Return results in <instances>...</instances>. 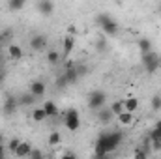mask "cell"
Returning <instances> with one entry per match:
<instances>
[{
	"label": "cell",
	"instance_id": "cell-34",
	"mask_svg": "<svg viewBox=\"0 0 161 159\" xmlns=\"http://www.w3.org/2000/svg\"><path fill=\"white\" fill-rule=\"evenodd\" d=\"M0 144H6V139H4V135L0 133Z\"/></svg>",
	"mask_w": 161,
	"mask_h": 159
},
{
	"label": "cell",
	"instance_id": "cell-7",
	"mask_svg": "<svg viewBox=\"0 0 161 159\" xmlns=\"http://www.w3.org/2000/svg\"><path fill=\"white\" fill-rule=\"evenodd\" d=\"M19 107H21V105H19V99L13 97V96H8V97L4 99V105H2V112H4V116L11 118V116H15V112H17Z\"/></svg>",
	"mask_w": 161,
	"mask_h": 159
},
{
	"label": "cell",
	"instance_id": "cell-2",
	"mask_svg": "<svg viewBox=\"0 0 161 159\" xmlns=\"http://www.w3.org/2000/svg\"><path fill=\"white\" fill-rule=\"evenodd\" d=\"M84 73H86V68H84V66H73V64H68L66 69H64V73L56 79V88L62 90V88H66V86L75 84Z\"/></svg>",
	"mask_w": 161,
	"mask_h": 159
},
{
	"label": "cell",
	"instance_id": "cell-6",
	"mask_svg": "<svg viewBox=\"0 0 161 159\" xmlns=\"http://www.w3.org/2000/svg\"><path fill=\"white\" fill-rule=\"evenodd\" d=\"M107 103V94L103 90H94L88 96V109L90 111H99L101 107H105Z\"/></svg>",
	"mask_w": 161,
	"mask_h": 159
},
{
	"label": "cell",
	"instance_id": "cell-26",
	"mask_svg": "<svg viewBox=\"0 0 161 159\" xmlns=\"http://www.w3.org/2000/svg\"><path fill=\"white\" fill-rule=\"evenodd\" d=\"M60 54H62V52H58V51H49V52H47V62H49L51 66L58 64V60H60Z\"/></svg>",
	"mask_w": 161,
	"mask_h": 159
},
{
	"label": "cell",
	"instance_id": "cell-12",
	"mask_svg": "<svg viewBox=\"0 0 161 159\" xmlns=\"http://www.w3.org/2000/svg\"><path fill=\"white\" fill-rule=\"evenodd\" d=\"M43 109H45V114H47V118H56V116L60 114V111H58L56 103H54V101H51V99H47V101L43 103Z\"/></svg>",
	"mask_w": 161,
	"mask_h": 159
},
{
	"label": "cell",
	"instance_id": "cell-11",
	"mask_svg": "<svg viewBox=\"0 0 161 159\" xmlns=\"http://www.w3.org/2000/svg\"><path fill=\"white\" fill-rule=\"evenodd\" d=\"M45 47H47V36H43V34L32 36V40H30V49L32 51H43Z\"/></svg>",
	"mask_w": 161,
	"mask_h": 159
},
{
	"label": "cell",
	"instance_id": "cell-23",
	"mask_svg": "<svg viewBox=\"0 0 161 159\" xmlns=\"http://www.w3.org/2000/svg\"><path fill=\"white\" fill-rule=\"evenodd\" d=\"M109 107H111V111H113V114H114V116H118L120 112L125 111V107H124V99H116V101H113Z\"/></svg>",
	"mask_w": 161,
	"mask_h": 159
},
{
	"label": "cell",
	"instance_id": "cell-1",
	"mask_svg": "<svg viewBox=\"0 0 161 159\" xmlns=\"http://www.w3.org/2000/svg\"><path fill=\"white\" fill-rule=\"evenodd\" d=\"M124 140V133L122 131H103L97 140H96V156L97 157H107L113 152L118 150V146Z\"/></svg>",
	"mask_w": 161,
	"mask_h": 159
},
{
	"label": "cell",
	"instance_id": "cell-25",
	"mask_svg": "<svg viewBox=\"0 0 161 159\" xmlns=\"http://www.w3.org/2000/svg\"><path fill=\"white\" fill-rule=\"evenodd\" d=\"M45 118H47V114H45V109H43V107L32 111V120H34V122H43Z\"/></svg>",
	"mask_w": 161,
	"mask_h": 159
},
{
	"label": "cell",
	"instance_id": "cell-20",
	"mask_svg": "<svg viewBox=\"0 0 161 159\" xmlns=\"http://www.w3.org/2000/svg\"><path fill=\"white\" fill-rule=\"evenodd\" d=\"M25 4H26V0H8V8H9V11H13V13L25 9Z\"/></svg>",
	"mask_w": 161,
	"mask_h": 159
},
{
	"label": "cell",
	"instance_id": "cell-19",
	"mask_svg": "<svg viewBox=\"0 0 161 159\" xmlns=\"http://www.w3.org/2000/svg\"><path fill=\"white\" fill-rule=\"evenodd\" d=\"M124 107H125V111L135 112V111L139 109V99H137V97H125V99H124Z\"/></svg>",
	"mask_w": 161,
	"mask_h": 159
},
{
	"label": "cell",
	"instance_id": "cell-29",
	"mask_svg": "<svg viewBox=\"0 0 161 159\" xmlns=\"http://www.w3.org/2000/svg\"><path fill=\"white\" fill-rule=\"evenodd\" d=\"M150 105H152V109L158 112V111H161V96H154L152 97V101H150Z\"/></svg>",
	"mask_w": 161,
	"mask_h": 159
},
{
	"label": "cell",
	"instance_id": "cell-10",
	"mask_svg": "<svg viewBox=\"0 0 161 159\" xmlns=\"http://www.w3.org/2000/svg\"><path fill=\"white\" fill-rule=\"evenodd\" d=\"M97 114V120H99V123H103V125H111V122L114 120V114H113V111H111V107H101L99 111H96Z\"/></svg>",
	"mask_w": 161,
	"mask_h": 159
},
{
	"label": "cell",
	"instance_id": "cell-14",
	"mask_svg": "<svg viewBox=\"0 0 161 159\" xmlns=\"http://www.w3.org/2000/svg\"><path fill=\"white\" fill-rule=\"evenodd\" d=\"M30 152H32V144L21 140V144L17 146V150H15L13 156H17V157H30Z\"/></svg>",
	"mask_w": 161,
	"mask_h": 159
},
{
	"label": "cell",
	"instance_id": "cell-4",
	"mask_svg": "<svg viewBox=\"0 0 161 159\" xmlns=\"http://www.w3.org/2000/svg\"><path fill=\"white\" fill-rule=\"evenodd\" d=\"M141 64H142L144 71L152 75V73H156V71L159 69V66H161L159 54H158V52H154V51H148V52H141Z\"/></svg>",
	"mask_w": 161,
	"mask_h": 159
},
{
	"label": "cell",
	"instance_id": "cell-18",
	"mask_svg": "<svg viewBox=\"0 0 161 159\" xmlns=\"http://www.w3.org/2000/svg\"><path fill=\"white\" fill-rule=\"evenodd\" d=\"M13 40V30L11 28H4L0 32V47H8Z\"/></svg>",
	"mask_w": 161,
	"mask_h": 159
},
{
	"label": "cell",
	"instance_id": "cell-13",
	"mask_svg": "<svg viewBox=\"0 0 161 159\" xmlns=\"http://www.w3.org/2000/svg\"><path fill=\"white\" fill-rule=\"evenodd\" d=\"M17 99H19V105H21V107H30V105H34V103H36V99H38V97L28 90L26 94H21Z\"/></svg>",
	"mask_w": 161,
	"mask_h": 159
},
{
	"label": "cell",
	"instance_id": "cell-9",
	"mask_svg": "<svg viewBox=\"0 0 161 159\" xmlns=\"http://www.w3.org/2000/svg\"><path fill=\"white\" fill-rule=\"evenodd\" d=\"M38 13L43 17H51L54 13V2L53 0H38V6H36Z\"/></svg>",
	"mask_w": 161,
	"mask_h": 159
},
{
	"label": "cell",
	"instance_id": "cell-33",
	"mask_svg": "<svg viewBox=\"0 0 161 159\" xmlns=\"http://www.w3.org/2000/svg\"><path fill=\"white\" fill-rule=\"evenodd\" d=\"M4 80H6V71H4V69H0V84H2Z\"/></svg>",
	"mask_w": 161,
	"mask_h": 159
},
{
	"label": "cell",
	"instance_id": "cell-24",
	"mask_svg": "<svg viewBox=\"0 0 161 159\" xmlns=\"http://www.w3.org/2000/svg\"><path fill=\"white\" fill-rule=\"evenodd\" d=\"M137 47H139L141 52H148V51H152V41L148 40V38H141V40L137 41Z\"/></svg>",
	"mask_w": 161,
	"mask_h": 159
},
{
	"label": "cell",
	"instance_id": "cell-21",
	"mask_svg": "<svg viewBox=\"0 0 161 159\" xmlns=\"http://www.w3.org/2000/svg\"><path fill=\"white\" fill-rule=\"evenodd\" d=\"M116 118H118V122H120V125H131V123H133V112L124 111V112H120Z\"/></svg>",
	"mask_w": 161,
	"mask_h": 159
},
{
	"label": "cell",
	"instance_id": "cell-28",
	"mask_svg": "<svg viewBox=\"0 0 161 159\" xmlns=\"http://www.w3.org/2000/svg\"><path fill=\"white\" fill-rule=\"evenodd\" d=\"M21 144V140L19 139H11V140H8L6 142V146H8V150L11 152V154H15V150H17V146Z\"/></svg>",
	"mask_w": 161,
	"mask_h": 159
},
{
	"label": "cell",
	"instance_id": "cell-17",
	"mask_svg": "<svg viewBox=\"0 0 161 159\" xmlns=\"http://www.w3.org/2000/svg\"><path fill=\"white\" fill-rule=\"evenodd\" d=\"M8 54H9L11 60H21L23 58V49L19 45H15V43H9L8 45Z\"/></svg>",
	"mask_w": 161,
	"mask_h": 159
},
{
	"label": "cell",
	"instance_id": "cell-3",
	"mask_svg": "<svg viewBox=\"0 0 161 159\" xmlns=\"http://www.w3.org/2000/svg\"><path fill=\"white\" fill-rule=\"evenodd\" d=\"M94 23H96V25L101 28V32H103L105 36H109V38H114V36L118 34V30H120L118 21H116L114 17H111V13H97L96 19H94Z\"/></svg>",
	"mask_w": 161,
	"mask_h": 159
},
{
	"label": "cell",
	"instance_id": "cell-5",
	"mask_svg": "<svg viewBox=\"0 0 161 159\" xmlns=\"http://www.w3.org/2000/svg\"><path fill=\"white\" fill-rule=\"evenodd\" d=\"M64 125L69 131H77L80 127V114L77 109H73V107L66 109V112H64Z\"/></svg>",
	"mask_w": 161,
	"mask_h": 159
},
{
	"label": "cell",
	"instance_id": "cell-31",
	"mask_svg": "<svg viewBox=\"0 0 161 159\" xmlns=\"http://www.w3.org/2000/svg\"><path fill=\"white\" fill-rule=\"evenodd\" d=\"M30 157L40 159V157H43V152H41V150H32V152H30Z\"/></svg>",
	"mask_w": 161,
	"mask_h": 159
},
{
	"label": "cell",
	"instance_id": "cell-27",
	"mask_svg": "<svg viewBox=\"0 0 161 159\" xmlns=\"http://www.w3.org/2000/svg\"><path fill=\"white\" fill-rule=\"evenodd\" d=\"M47 142H49L51 146H56V144H60V133H56V131H53V133L49 135V139H47Z\"/></svg>",
	"mask_w": 161,
	"mask_h": 159
},
{
	"label": "cell",
	"instance_id": "cell-15",
	"mask_svg": "<svg viewBox=\"0 0 161 159\" xmlns=\"http://www.w3.org/2000/svg\"><path fill=\"white\" fill-rule=\"evenodd\" d=\"M45 82L43 80H32L30 82V92L36 96V97H41V96H45Z\"/></svg>",
	"mask_w": 161,
	"mask_h": 159
},
{
	"label": "cell",
	"instance_id": "cell-8",
	"mask_svg": "<svg viewBox=\"0 0 161 159\" xmlns=\"http://www.w3.org/2000/svg\"><path fill=\"white\" fill-rule=\"evenodd\" d=\"M148 139H150V144H152L154 150H161V120L156 122V125H154Z\"/></svg>",
	"mask_w": 161,
	"mask_h": 159
},
{
	"label": "cell",
	"instance_id": "cell-35",
	"mask_svg": "<svg viewBox=\"0 0 161 159\" xmlns=\"http://www.w3.org/2000/svg\"><path fill=\"white\" fill-rule=\"evenodd\" d=\"M159 17H161V6H159Z\"/></svg>",
	"mask_w": 161,
	"mask_h": 159
},
{
	"label": "cell",
	"instance_id": "cell-32",
	"mask_svg": "<svg viewBox=\"0 0 161 159\" xmlns=\"http://www.w3.org/2000/svg\"><path fill=\"white\" fill-rule=\"evenodd\" d=\"M6 154H8V146L6 144H0V159L6 157Z\"/></svg>",
	"mask_w": 161,
	"mask_h": 159
},
{
	"label": "cell",
	"instance_id": "cell-30",
	"mask_svg": "<svg viewBox=\"0 0 161 159\" xmlns=\"http://www.w3.org/2000/svg\"><path fill=\"white\" fill-rule=\"evenodd\" d=\"M148 156H150L148 150H137V152H135V157L137 159H146Z\"/></svg>",
	"mask_w": 161,
	"mask_h": 159
},
{
	"label": "cell",
	"instance_id": "cell-22",
	"mask_svg": "<svg viewBox=\"0 0 161 159\" xmlns=\"http://www.w3.org/2000/svg\"><path fill=\"white\" fill-rule=\"evenodd\" d=\"M94 47H96V52L103 54V52H107V49H109V41L105 40V38H99V40H96Z\"/></svg>",
	"mask_w": 161,
	"mask_h": 159
},
{
	"label": "cell",
	"instance_id": "cell-16",
	"mask_svg": "<svg viewBox=\"0 0 161 159\" xmlns=\"http://www.w3.org/2000/svg\"><path fill=\"white\" fill-rule=\"evenodd\" d=\"M73 47H75V38L73 36H66L64 41H62V54L64 56H69L71 51H73Z\"/></svg>",
	"mask_w": 161,
	"mask_h": 159
}]
</instances>
